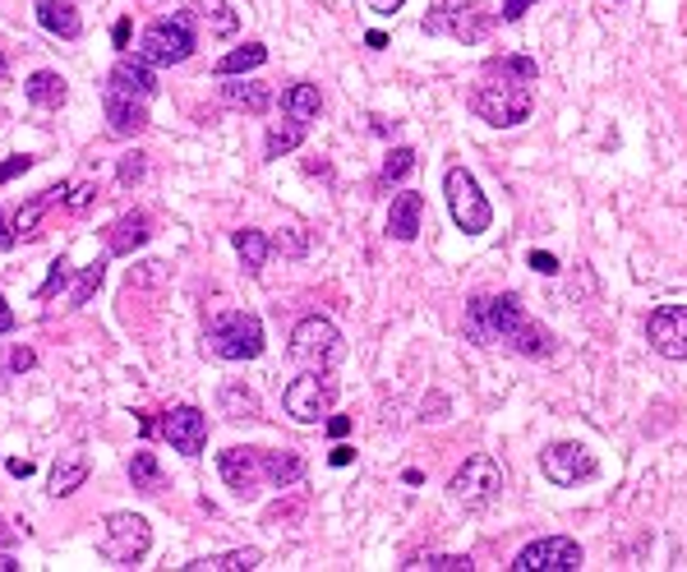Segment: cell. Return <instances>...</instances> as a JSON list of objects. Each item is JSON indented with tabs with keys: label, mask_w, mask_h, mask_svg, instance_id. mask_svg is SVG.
Instances as JSON below:
<instances>
[{
	"label": "cell",
	"mask_w": 687,
	"mask_h": 572,
	"mask_svg": "<svg viewBox=\"0 0 687 572\" xmlns=\"http://www.w3.org/2000/svg\"><path fill=\"white\" fill-rule=\"evenodd\" d=\"M462 332L476 346H503L526 361L554 356V332L540 328L517 295H470L462 314Z\"/></svg>",
	"instance_id": "1"
},
{
	"label": "cell",
	"mask_w": 687,
	"mask_h": 572,
	"mask_svg": "<svg viewBox=\"0 0 687 572\" xmlns=\"http://www.w3.org/2000/svg\"><path fill=\"white\" fill-rule=\"evenodd\" d=\"M466 107L480 115L484 125L494 130H517L522 121H531L536 97L526 84H513V78H489V84H476L466 93Z\"/></svg>",
	"instance_id": "2"
},
{
	"label": "cell",
	"mask_w": 687,
	"mask_h": 572,
	"mask_svg": "<svg viewBox=\"0 0 687 572\" xmlns=\"http://www.w3.org/2000/svg\"><path fill=\"white\" fill-rule=\"evenodd\" d=\"M204 346L218 361H254L263 356V319L249 309H222L218 319L208 324Z\"/></svg>",
	"instance_id": "3"
},
{
	"label": "cell",
	"mask_w": 687,
	"mask_h": 572,
	"mask_svg": "<svg viewBox=\"0 0 687 572\" xmlns=\"http://www.w3.org/2000/svg\"><path fill=\"white\" fill-rule=\"evenodd\" d=\"M494 24H499V14L484 10V5H476V0H447V5L429 10V14L420 19V33H429V37H453V42H462V47H480L484 37L494 33Z\"/></svg>",
	"instance_id": "4"
},
{
	"label": "cell",
	"mask_w": 687,
	"mask_h": 572,
	"mask_svg": "<svg viewBox=\"0 0 687 572\" xmlns=\"http://www.w3.org/2000/svg\"><path fill=\"white\" fill-rule=\"evenodd\" d=\"M503 495V466L499 458H489V452H476V458H466L453 480H447V499H453L462 512H484L494 508Z\"/></svg>",
	"instance_id": "5"
},
{
	"label": "cell",
	"mask_w": 687,
	"mask_h": 572,
	"mask_svg": "<svg viewBox=\"0 0 687 572\" xmlns=\"http://www.w3.org/2000/svg\"><path fill=\"white\" fill-rule=\"evenodd\" d=\"M291 361H296L300 369H338L346 346H342V332L332 319H323V314H309V319H300L296 328H291Z\"/></svg>",
	"instance_id": "6"
},
{
	"label": "cell",
	"mask_w": 687,
	"mask_h": 572,
	"mask_svg": "<svg viewBox=\"0 0 687 572\" xmlns=\"http://www.w3.org/2000/svg\"><path fill=\"white\" fill-rule=\"evenodd\" d=\"M194 14L185 10V14H171V19H157V24H148L144 28V42H139V56L148 65H162V70H171V65H185L189 56H194Z\"/></svg>",
	"instance_id": "7"
},
{
	"label": "cell",
	"mask_w": 687,
	"mask_h": 572,
	"mask_svg": "<svg viewBox=\"0 0 687 572\" xmlns=\"http://www.w3.org/2000/svg\"><path fill=\"white\" fill-rule=\"evenodd\" d=\"M443 194H447V212H453L457 231H466V235H484L489 231V222H494V208H489V199L480 194V181L466 167H447Z\"/></svg>",
	"instance_id": "8"
},
{
	"label": "cell",
	"mask_w": 687,
	"mask_h": 572,
	"mask_svg": "<svg viewBox=\"0 0 687 572\" xmlns=\"http://www.w3.org/2000/svg\"><path fill=\"white\" fill-rule=\"evenodd\" d=\"M152 549V526L148 518L139 512H111L107 518V531H102V545H97V555L115 568H134L144 555Z\"/></svg>",
	"instance_id": "9"
},
{
	"label": "cell",
	"mask_w": 687,
	"mask_h": 572,
	"mask_svg": "<svg viewBox=\"0 0 687 572\" xmlns=\"http://www.w3.org/2000/svg\"><path fill=\"white\" fill-rule=\"evenodd\" d=\"M332 398H338V384H332V369H305L300 379H291L286 392H282V411L296 425H319L328 411H332Z\"/></svg>",
	"instance_id": "10"
},
{
	"label": "cell",
	"mask_w": 687,
	"mask_h": 572,
	"mask_svg": "<svg viewBox=\"0 0 687 572\" xmlns=\"http://www.w3.org/2000/svg\"><path fill=\"white\" fill-rule=\"evenodd\" d=\"M586 563L581 545L567 540V536H544V540H531L522 555L507 563L513 572H577Z\"/></svg>",
	"instance_id": "11"
},
{
	"label": "cell",
	"mask_w": 687,
	"mask_h": 572,
	"mask_svg": "<svg viewBox=\"0 0 687 572\" xmlns=\"http://www.w3.org/2000/svg\"><path fill=\"white\" fill-rule=\"evenodd\" d=\"M540 471H544V480L549 485H577V480H596V452L586 448V443H549L540 452Z\"/></svg>",
	"instance_id": "12"
},
{
	"label": "cell",
	"mask_w": 687,
	"mask_h": 572,
	"mask_svg": "<svg viewBox=\"0 0 687 572\" xmlns=\"http://www.w3.org/2000/svg\"><path fill=\"white\" fill-rule=\"evenodd\" d=\"M646 342L664 361H687V305H660L646 319Z\"/></svg>",
	"instance_id": "13"
},
{
	"label": "cell",
	"mask_w": 687,
	"mask_h": 572,
	"mask_svg": "<svg viewBox=\"0 0 687 572\" xmlns=\"http://www.w3.org/2000/svg\"><path fill=\"white\" fill-rule=\"evenodd\" d=\"M162 439L181 452V458H199L208 448V416L199 406H175L162 416Z\"/></svg>",
	"instance_id": "14"
},
{
	"label": "cell",
	"mask_w": 687,
	"mask_h": 572,
	"mask_svg": "<svg viewBox=\"0 0 687 572\" xmlns=\"http://www.w3.org/2000/svg\"><path fill=\"white\" fill-rule=\"evenodd\" d=\"M218 471H222V480L231 485V495L235 499H249L254 489H259L268 476H263V448H226L222 458H218Z\"/></svg>",
	"instance_id": "15"
},
{
	"label": "cell",
	"mask_w": 687,
	"mask_h": 572,
	"mask_svg": "<svg viewBox=\"0 0 687 572\" xmlns=\"http://www.w3.org/2000/svg\"><path fill=\"white\" fill-rule=\"evenodd\" d=\"M152 70L157 65H148L144 56H121V61L111 65L102 93H121V97H139V102H148V97H157V74Z\"/></svg>",
	"instance_id": "16"
},
{
	"label": "cell",
	"mask_w": 687,
	"mask_h": 572,
	"mask_svg": "<svg viewBox=\"0 0 687 572\" xmlns=\"http://www.w3.org/2000/svg\"><path fill=\"white\" fill-rule=\"evenodd\" d=\"M102 107H107V130L115 139H134V134L148 130V102H139V97L102 93Z\"/></svg>",
	"instance_id": "17"
},
{
	"label": "cell",
	"mask_w": 687,
	"mask_h": 572,
	"mask_svg": "<svg viewBox=\"0 0 687 572\" xmlns=\"http://www.w3.org/2000/svg\"><path fill=\"white\" fill-rule=\"evenodd\" d=\"M420 217H425V194H416V190L397 194L392 208H388V235H392V241H402V245H410L420 235Z\"/></svg>",
	"instance_id": "18"
},
{
	"label": "cell",
	"mask_w": 687,
	"mask_h": 572,
	"mask_svg": "<svg viewBox=\"0 0 687 572\" xmlns=\"http://www.w3.org/2000/svg\"><path fill=\"white\" fill-rule=\"evenodd\" d=\"M37 24H42L51 37H61V42H74V37H84V19L70 0H37Z\"/></svg>",
	"instance_id": "19"
},
{
	"label": "cell",
	"mask_w": 687,
	"mask_h": 572,
	"mask_svg": "<svg viewBox=\"0 0 687 572\" xmlns=\"http://www.w3.org/2000/svg\"><path fill=\"white\" fill-rule=\"evenodd\" d=\"M148 235H152L148 212H125V217H115L111 235H107V254H134V250H144Z\"/></svg>",
	"instance_id": "20"
},
{
	"label": "cell",
	"mask_w": 687,
	"mask_h": 572,
	"mask_svg": "<svg viewBox=\"0 0 687 572\" xmlns=\"http://www.w3.org/2000/svg\"><path fill=\"white\" fill-rule=\"evenodd\" d=\"M84 480H88V452L74 448V452H61V458H56L47 489L56 499H65V495H74V489H84Z\"/></svg>",
	"instance_id": "21"
},
{
	"label": "cell",
	"mask_w": 687,
	"mask_h": 572,
	"mask_svg": "<svg viewBox=\"0 0 687 572\" xmlns=\"http://www.w3.org/2000/svg\"><path fill=\"white\" fill-rule=\"evenodd\" d=\"M218 406H222V416L226 421H263V402H259V392H254L249 384H222L218 392Z\"/></svg>",
	"instance_id": "22"
},
{
	"label": "cell",
	"mask_w": 687,
	"mask_h": 572,
	"mask_svg": "<svg viewBox=\"0 0 687 572\" xmlns=\"http://www.w3.org/2000/svg\"><path fill=\"white\" fill-rule=\"evenodd\" d=\"M24 97H28L33 107H42V111H61L65 97H70V84L56 70H37V74H28Z\"/></svg>",
	"instance_id": "23"
},
{
	"label": "cell",
	"mask_w": 687,
	"mask_h": 572,
	"mask_svg": "<svg viewBox=\"0 0 687 572\" xmlns=\"http://www.w3.org/2000/svg\"><path fill=\"white\" fill-rule=\"evenodd\" d=\"M263 476H268L272 489L300 485V480H305V458H300V452H291V448H282V452H263Z\"/></svg>",
	"instance_id": "24"
},
{
	"label": "cell",
	"mask_w": 687,
	"mask_h": 572,
	"mask_svg": "<svg viewBox=\"0 0 687 572\" xmlns=\"http://www.w3.org/2000/svg\"><path fill=\"white\" fill-rule=\"evenodd\" d=\"M263 555L259 549H231V555H204V559H189L181 563L185 572H249V568H259Z\"/></svg>",
	"instance_id": "25"
},
{
	"label": "cell",
	"mask_w": 687,
	"mask_h": 572,
	"mask_svg": "<svg viewBox=\"0 0 687 572\" xmlns=\"http://www.w3.org/2000/svg\"><path fill=\"white\" fill-rule=\"evenodd\" d=\"M282 111L286 115H296V121H319V111H323V93H319V84H291L286 93H282Z\"/></svg>",
	"instance_id": "26"
},
{
	"label": "cell",
	"mask_w": 687,
	"mask_h": 572,
	"mask_svg": "<svg viewBox=\"0 0 687 572\" xmlns=\"http://www.w3.org/2000/svg\"><path fill=\"white\" fill-rule=\"evenodd\" d=\"M305 121H296V115H291V121H278L268 130V139H263V157L268 162H278V157H286V153H296L300 144H305Z\"/></svg>",
	"instance_id": "27"
},
{
	"label": "cell",
	"mask_w": 687,
	"mask_h": 572,
	"mask_svg": "<svg viewBox=\"0 0 687 572\" xmlns=\"http://www.w3.org/2000/svg\"><path fill=\"white\" fill-rule=\"evenodd\" d=\"M484 74L489 78H513V84H536V78H540V61H531V56H489Z\"/></svg>",
	"instance_id": "28"
},
{
	"label": "cell",
	"mask_w": 687,
	"mask_h": 572,
	"mask_svg": "<svg viewBox=\"0 0 687 572\" xmlns=\"http://www.w3.org/2000/svg\"><path fill=\"white\" fill-rule=\"evenodd\" d=\"M222 102L226 107H241L249 115H263L272 107V93L263 84H249V78H241V84H222Z\"/></svg>",
	"instance_id": "29"
},
{
	"label": "cell",
	"mask_w": 687,
	"mask_h": 572,
	"mask_svg": "<svg viewBox=\"0 0 687 572\" xmlns=\"http://www.w3.org/2000/svg\"><path fill=\"white\" fill-rule=\"evenodd\" d=\"M268 61V47L263 42H245V47H235V51H226L218 65H212V74L218 78H235V74H249V70H259Z\"/></svg>",
	"instance_id": "30"
},
{
	"label": "cell",
	"mask_w": 687,
	"mask_h": 572,
	"mask_svg": "<svg viewBox=\"0 0 687 572\" xmlns=\"http://www.w3.org/2000/svg\"><path fill=\"white\" fill-rule=\"evenodd\" d=\"M189 14H194V19H204V24H208L212 33H218V37H231L235 28H241V14H235V10L226 5V0H194Z\"/></svg>",
	"instance_id": "31"
},
{
	"label": "cell",
	"mask_w": 687,
	"mask_h": 572,
	"mask_svg": "<svg viewBox=\"0 0 687 572\" xmlns=\"http://www.w3.org/2000/svg\"><path fill=\"white\" fill-rule=\"evenodd\" d=\"M235 241V254H241V264L249 268V272H263V264H268V254H272V241L263 231H254V227H245V231H235L231 235Z\"/></svg>",
	"instance_id": "32"
},
{
	"label": "cell",
	"mask_w": 687,
	"mask_h": 572,
	"mask_svg": "<svg viewBox=\"0 0 687 572\" xmlns=\"http://www.w3.org/2000/svg\"><path fill=\"white\" fill-rule=\"evenodd\" d=\"M130 485L139 489V495H162L167 489V476H162V466H157L152 452H134L130 458Z\"/></svg>",
	"instance_id": "33"
},
{
	"label": "cell",
	"mask_w": 687,
	"mask_h": 572,
	"mask_svg": "<svg viewBox=\"0 0 687 572\" xmlns=\"http://www.w3.org/2000/svg\"><path fill=\"white\" fill-rule=\"evenodd\" d=\"M416 171V148H392L388 157H383V171H379V190H392L397 181H406V175Z\"/></svg>",
	"instance_id": "34"
},
{
	"label": "cell",
	"mask_w": 687,
	"mask_h": 572,
	"mask_svg": "<svg viewBox=\"0 0 687 572\" xmlns=\"http://www.w3.org/2000/svg\"><path fill=\"white\" fill-rule=\"evenodd\" d=\"M102 278H107V259H93L84 272H78V282L70 291V309H84L93 295H97V287H102Z\"/></svg>",
	"instance_id": "35"
},
{
	"label": "cell",
	"mask_w": 687,
	"mask_h": 572,
	"mask_svg": "<svg viewBox=\"0 0 687 572\" xmlns=\"http://www.w3.org/2000/svg\"><path fill=\"white\" fill-rule=\"evenodd\" d=\"M402 568L406 572H470L476 563H470L466 555H425V559H410Z\"/></svg>",
	"instance_id": "36"
},
{
	"label": "cell",
	"mask_w": 687,
	"mask_h": 572,
	"mask_svg": "<svg viewBox=\"0 0 687 572\" xmlns=\"http://www.w3.org/2000/svg\"><path fill=\"white\" fill-rule=\"evenodd\" d=\"M115 175H121V185H125V190L144 185V175H148V157H144L139 148L125 153V157H121V167H115Z\"/></svg>",
	"instance_id": "37"
},
{
	"label": "cell",
	"mask_w": 687,
	"mask_h": 572,
	"mask_svg": "<svg viewBox=\"0 0 687 572\" xmlns=\"http://www.w3.org/2000/svg\"><path fill=\"white\" fill-rule=\"evenodd\" d=\"M70 272H74V268H70V259H65V254H61V259H56V264H51V272H47V282H42V287H37V301H51V295H56V291H61V287H70Z\"/></svg>",
	"instance_id": "38"
},
{
	"label": "cell",
	"mask_w": 687,
	"mask_h": 572,
	"mask_svg": "<svg viewBox=\"0 0 687 572\" xmlns=\"http://www.w3.org/2000/svg\"><path fill=\"white\" fill-rule=\"evenodd\" d=\"M93 204H97V185H93V181L70 185V194H65V208H70V212H88Z\"/></svg>",
	"instance_id": "39"
},
{
	"label": "cell",
	"mask_w": 687,
	"mask_h": 572,
	"mask_svg": "<svg viewBox=\"0 0 687 572\" xmlns=\"http://www.w3.org/2000/svg\"><path fill=\"white\" fill-rule=\"evenodd\" d=\"M420 421L429 425V421H447V398H443V392H429V398H425V406H420Z\"/></svg>",
	"instance_id": "40"
},
{
	"label": "cell",
	"mask_w": 687,
	"mask_h": 572,
	"mask_svg": "<svg viewBox=\"0 0 687 572\" xmlns=\"http://www.w3.org/2000/svg\"><path fill=\"white\" fill-rule=\"evenodd\" d=\"M28 167H33V157H24V153H19V157H5V162H0V185H10L14 175H24Z\"/></svg>",
	"instance_id": "41"
},
{
	"label": "cell",
	"mask_w": 687,
	"mask_h": 572,
	"mask_svg": "<svg viewBox=\"0 0 687 572\" xmlns=\"http://www.w3.org/2000/svg\"><path fill=\"white\" fill-rule=\"evenodd\" d=\"M33 365H37V356H33L28 346H14V351H10V361H5L10 374H24V369H33Z\"/></svg>",
	"instance_id": "42"
},
{
	"label": "cell",
	"mask_w": 687,
	"mask_h": 572,
	"mask_svg": "<svg viewBox=\"0 0 687 572\" xmlns=\"http://www.w3.org/2000/svg\"><path fill=\"white\" fill-rule=\"evenodd\" d=\"M536 0H503V10H499V19L503 24H517V19H526V10H531Z\"/></svg>",
	"instance_id": "43"
},
{
	"label": "cell",
	"mask_w": 687,
	"mask_h": 572,
	"mask_svg": "<svg viewBox=\"0 0 687 572\" xmlns=\"http://www.w3.org/2000/svg\"><path fill=\"white\" fill-rule=\"evenodd\" d=\"M531 268H536V272H544V278H554V272H559V259H554V254L531 250Z\"/></svg>",
	"instance_id": "44"
},
{
	"label": "cell",
	"mask_w": 687,
	"mask_h": 572,
	"mask_svg": "<svg viewBox=\"0 0 687 572\" xmlns=\"http://www.w3.org/2000/svg\"><path fill=\"white\" fill-rule=\"evenodd\" d=\"M365 5H369V14H379V19H392V14H397V10L406 5V0H365Z\"/></svg>",
	"instance_id": "45"
},
{
	"label": "cell",
	"mask_w": 687,
	"mask_h": 572,
	"mask_svg": "<svg viewBox=\"0 0 687 572\" xmlns=\"http://www.w3.org/2000/svg\"><path fill=\"white\" fill-rule=\"evenodd\" d=\"M272 250H286V254H305V241L296 231H286V235H278V241H272Z\"/></svg>",
	"instance_id": "46"
},
{
	"label": "cell",
	"mask_w": 687,
	"mask_h": 572,
	"mask_svg": "<svg viewBox=\"0 0 687 572\" xmlns=\"http://www.w3.org/2000/svg\"><path fill=\"white\" fill-rule=\"evenodd\" d=\"M19 245V235H14V227H10V217L0 212V250H14Z\"/></svg>",
	"instance_id": "47"
},
{
	"label": "cell",
	"mask_w": 687,
	"mask_h": 572,
	"mask_svg": "<svg viewBox=\"0 0 687 572\" xmlns=\"http://www.w3.org/2000/svg\"><path fill=\"white\" fill-rule=\"evenodd\" d=\"M332 466H351V462H356V448H346V443H338V448H332V458H328Z\"/></svg>",
	"instance_id": "48"
},
{
	"label": "cell",
	"mask_w": 687,
	"mask_h": 572,
	"mask_svg": "<svg viewBox=\"0 0 687 572\" xmlns=\"http://www.w3.org/2000/svg\"><path fill=\"white\" fill-rule=\"evenodd\" d=\"M5 471H10V476H19V480H28V476H33V462H24V458H10V462H5Z\"/></svg>",
	"instance_id": "49"
},
{
	"label": "cell",
	"mask_w": 687,
	"mask_h": 572,
	"mask_svg": "<svg viewBox=\"0 0 687 572\" xmlns=\"http://www.w3.org/2000/svg\"><path fill=\"white\" fill-rule=\"evenodd\" d=\"M14 540H19V531H14L5 518H0V555H5V549H14Z\"/></svg>",
	"instance_id": "50"
},
{
	"label": "cell",
	"mask_w": 687,
	"mask_h": 572,
	"mask_svg": "<svg viewBox=\"0 0 687 572\" xmlns=\"http://www.w3.org/2000/svg\"><path fill=\"white\" fill-rule=\"evenodd\" d=\"M111 37H115V47H130V19H115V28H111Z\"/></svg>",
	"instance_id": "51"
},
{
	"label": "cell",
	"mask_w": 687,
	"mask_h": 572,
	"mask_svg": "<svg viewBox=\"0 0 687 572\" xmlns=\"http://www.w3.org/2000/svg\"><path fill=\"white\" fill-rule=\"evenodd\" d=\"M10 328H14V309L5 305V295H0V338H5Z\"/></svg>",
	"instance_id": "52"
},
{
	"label": "cell",
	"mask_w": 687,
	"mask_h": 572,
	"mask_svg": "<svg viewBox=\"0 0 687 572\" xmlns=\"http://www.w3.org/2000/svg\"><path fill=\"white\" fill-rule=\"evenodd\" d=\"M346 429H351V421H346V416H332V421H328V434H332V439H342Z\"/></svg>",
	"instance_id": "53"
},
{
	"label": "cell",
	"mask_w": 687,
	"mask_h": 572,
	"mask_svg": "<svg viewBox=\"0 0 687 572\" xmlns=\"http://www.w3.org/2000/svg\"><path fill=\"white\" fill-rule=\"evenodd\" d=\"M365 42H369V51H383V47H388V37H383V33H369Z\"/></svg>",
	"instance_id": "54"
},
{
	"label": "cell",
	"mask_w": 687,
	"mask_h": 572,
	"mask_svg": "<svg viewBox=\"0 0 687 572\" xmlns=\"http://www.w3.org/2000/svg\"><path fill=\"white\" fill-rule=\"evenodd\" d=\"M0 572H19V563H14V555L5 549V555H0Z\"/></svg>",
	"instance_id": "55"
},
{
	"label": "cell",
	"mask_w": 687,
	"mask_h": 572,
	"mask_svg": "<svg viewBox=\"0 0 687 572\" xmlns=\"http://www.w3.org/2000/svg\"><path fill=\"white\" fill-rule=\"evenodd\" d=\"M10 74V65H5V56H0V78H5Z\"/></svg>",
	"instance_id": "56"
}]
</instances>
